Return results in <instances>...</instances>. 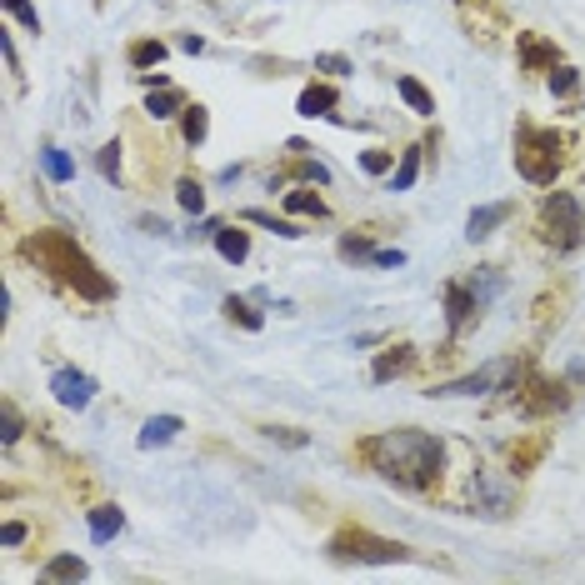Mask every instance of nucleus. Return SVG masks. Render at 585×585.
<instances>
[{"label":"nucleus","instance_id":"c85d7f7f","mask_svg":"<svg viewBox=\"0 0 585 585\" xmlns=\"http://www.w3.org/2000/svg\"><path fill=\"white\" fill-rule=\"evenodd\" d=\"M176 200H180V210L200 216V210H206V186H200V180H180V186H176Z\"/></svg>","mask_w":585,"mask_h":585},{"label":"nucleus","instance_id":"39448f33","mask_svg":"<svg viewBox=\"0 0 585 585\" xmlns=\"http://www.w3.org/2000/svg\"><path fill=\"white\" fill-rule=\"evenodd\" d=\"M325 550H331V560H366V566H396V560L410 556L400 540L370 536V530H360V526H340Z\"/></svg>","mask_w":585,"mask_h":585},{"label":"nucleus","instance_id":"c756f323","mask_svg":"<svg viewBox=\"0 0 585 585\" xmlns=\"http://www.w3.org/2000/svg\"><path fill=\"white\" fill-rule=\"evenodd\" d=\"M246 220H255V226H265V230H275V236H285V240H295V236H305L301 226H291V220H275L271 210H246Z\"/></svg>","mask_w":585,"mask_h":585},{"label":"nucleus","instance_id":"e433bc0d","mask_svg":"<svg viewBox=\"0 0 585 585\" xmlns=\"http://www.w3.org/2000/svg\"><path fill=\"white\" fill-rule=\"evenodd\" d=\"M315 70H325V76H350L356 66H350L346 56H315Z\"/></svg>","mask_w":585,"mask_h":585},{"label":"nucleus","instance_id":"f257e3e1","mask_svg":"<svg viewBox=\"0 0 585 585\" xmlns=\"http://www.w3.org/2000/svg\"><path fill=\"white\" fill-rule=\"evenodd\" d=\"M356 455L370 465L376 475H386L390 485L400 491H431L441 481V441L431 431H386V435H370V441L356 445Z\"/></svg>","mask_w":585,"mask_h":585},{"label":"nucleus","instance_id":"ddd939ff","mask_svg":"<svg viewBox=\"0 0 585 585\" xmlns=\"http://www.w3.org/2000/svg\"><path fill=\"white\" fill-rule=\"evenodd\" d=\"M180 431H186V420H180V416H151L141 425V435H135V445H141V451H155V445H170Z\"/></svg>","mask_w":585,"mask_h":585},{"label":"nucleus","instance_id":"0eeeda50","mask_svg":"<svg viewBox=\"0 0 585 585\" xmlns=\"http://www.w3.org/2000/svg\"><path fill=\"white\" fill-rule=\"evenodd\" d=\"M471 501H475L481 516H510V485H505V475L475 471L471 475Z\"/></svg>","mask_w":585,"mask_h":585},{"label":"nucleus","instance_id":"c9c22d12","mask_svg":"<svg viewBox=\"0 0 585 585\" xmlns=\"http://www.w3.org/2000/svg\"><path fill=\"white\" fill-rule=\"evenodd\" d=\"M5 10H10V16H16L26 30H40V16H36V5H30V0H5Z\"/></svg>","mask_w":585,"mask_h":585},{"label":"nucleus","instance_id":"f704fd0d","mask_svg":"<svg viewBox=\"0 0 585 585\" xmlns=\"http://www.w3.org/2000/svg\"><path fill=\"white\" fill-rule=\"evenodd\" d=\"M340 255H346V261H370L376 246H370L366 236H346V240H340Z\"/></svg>","mask_w":585,"mask_h":585},{"label":"nucleus","instance_id":"7c9ffc66","mask_svg":"<svg viewBox=\"0 0 585 585\" xmlns=\"http://www.w3.org/2000/svg\"><path fill=\"white\" fill-rule=\"evenodd\" d=\"M20 431H26V420H20V410L5 400V406H0V441L16 445V441H20Z\"/></svg>","mask_w":585,"mask_h":585},{"label":"nucleus","instance_id":"9d476101","mask_svg":"<svg viewBox=\"0 0 585 585\" xmlns=\"http://www.w3.org/2000/svg\"><path fill=\"white\" fill-rule=\"evenodd\" d=\"M50 396H56L66 410H85L90 396H95V380L85 376V370H56V376H50Z\"/></svg>","mask_w":585,"mask_h":585},{"label":"nucleus","instance_id":"ea45409f","mask_svg":"<svg viewBox=\"0 0 585 585\" xmlns=\"http://www.w3.org/2000/svg\"><path fill=\"white\" fill-rule=\"evenodd\" d=\"M370 265H386V271H390V265H406V255H400V250H376V255H370Z\"/></svg>","mask_w":585,"mask_h":585},{"label":"nucleus","instance_id":"5701e85b","mask_svg":"<svg viewBox=\"0 0 585 585\" xmlns=\"http://www.w3.org/2000/svg\"><path fill=\"white\" fill-rule=\"evenodd\" d=\"M420 176V145H410V151H400V165L390 170V190H410Z\"/></svg>","mask_w":585,"mask_h":585},{"label":"nucleus","instance_id":"4be33fe9","mask_svg":"<svg viewBox=\"0 0 585 585\" xmlns=\"http://www.w3.org/2000/svg\"><path fill=\"white\" fill-rule=\"evenodd\" d=\"M125 60H131L135 70H151V66H161V60H165V40H131Z\"/></svg>","mask_w":585,"mask_h":585},{"label":"nucleus","instance_id":"f3484780","mask_svg":"<svg viewBox=\"0 0 585 585\" xmlns=\"http://www.w3.org/2000/svg\"><path fill=\"white\" fill-rule=\"evenodd\" d=\"M125 530V510L121 505H95L90 510V540H115Z\"/></svg>","mask_w":585,"mask_h":585},{"label":"nucleus","instance_id":"bb28decb","mask_svg":"<svg viewBox=\"0 0 585 585\" xmlns=\"http://www.w3.org/2000/svg\"><path fill=\"white\" fill-rule=\"evenodd\" d=\"M285 210H291V216H315V220H321L325 216V200L315 196V190H285Z\"/></svg>","mask_w":585,"mask_h":585},{"label":"nucleus","instance_id":"6e6552de","mask_svg":"<svg viewBox=\"0 0 585 585\" xmlns=\"http://www.w3.org/2000/svg\"><path fill=\"white\" fill-rule=\"evenodd\" d=\"M566 386L560 380H546V376H526V396H520V406L530 410V416H556V410H566Z\"/></svg>","mask_w":585,"mask_h":585},{"label":"nucleus","instance_id":"423d86ee","mask_svg":"<svg viewBox=\"0 0 585 585\" xmlns=\"http://www.w3.org/2000/svg\"><path fill=\"white\" fill-rule=\"evenodd\" d=\"M516 386H526V366L516 356H505V360H491V366L461 376V380H445L431 396H485V390H516Z\"/></svg>","mask_w":585,"mask_h":585},{"label":"nucleus","instance_id":"a211bd4d","mask_svg":"<svg viewBox=\"0 0 585 585\" xmlns=\"http://www.w3.org/2000/svg\"><path fill=\"white\" fill-rule=\"evenodd\" d=\"M216 250L226 255L230 265H240L250 255V236H246V230H236V226H220L216 230Z\"/></svg>","mask_w":585,"mask_h":585},{"label":"nucleus","instance_id":"72a5a7b5","mask_svg":"<svg viewBox=\"0 0 585 585\" xmlns=\"http://www.w3.org/2000/svg\"><path fill=\"white\" fill-rule=\"evenodd\" d=\"M360 170H370V176H386V170H396V155H390V151H366V155H360Z\"/></svg>","mask_w":585,"mask_h":585},{"label":"nucleus","instance_id":"393cba45","mask_svg":"<svg viewBox=\"0 0 585 585\" xmlns=\"http://www.w3.org/2000/svg\"><path fill=\"white\" fill-rule=\"evenodd\" d=\"M281 180H315V186H325V180H331V170H325L321 161H305V155L295 151V161L281 170Z\"/></svg>","mask_w":585,"mask_h":585},{"label":"nucleus","instance_id":"aec40b11","mask_svg":"<svg viewBox=\"0 0 585 585\" xmlns=\"http://www.w3.org/2000/svg\"><path fill=\"white\" fill-rule=\"evenodd\" d=\"M396 90H400V101H406L416 115H435V95L425 90V85H420L416 76H400V80H396Z\"/></svg>","mask_w":585,"mask_h":585},{"label":"nucleus","instance_id":"f8f14e48","mask_svg":"<svg viewBox=\"0 0 585 585\" xmlns=\"http://www.w3.org/2000/svg\"><path fill=\"white\" fill-rule=\"evenodd\" d=\"M546 451H550V435L536 431V435H526V441H510L505 445V461H510V471H516V475H530L540 461H546Z\"/></svg>","mask_w":585,"mask_h":585},{"label":"nucleus","instance_id":"dca6fc26","mask_svg":"<svg viewBox=\"0 0 585 585\" xmlns=\"http://www.w3.org/2000/svg\"><path fill=\"white\" fill-rule=\"evenodd\" d=\"M335 101H340L335 85H305L301 101H295V111L311 115V121H315V115H331V111H335Z\"/></svg>","mask_w":585,"mask_h":585},{"label":"nucleus","instance_id":"412c9836","mask_svg":"<svg viewBox=\"0 0 585 585\" xmlns=\"http://www.w3.org/2000/svg\"><path fill=\"white\" fill-rule=\"evenodd\" d=\"M186 90H176V85H161V90H151V101H145V111L155 115V121H165V115H176V111H186Z\"/></svg>","mask_w":585,"mask_h":585},{"label":"nucleus","instance_id":"7ed1b4c3","mask_svg":"<svg viewBox=\"0 0 585 585\" xmlns=\"http://www.w3.org/2000/svg\"><path fill=\"white\" fill-rule=\"evenodd\" d=\"M566 151L570 141L560 131H546V125H530V121L516 125V170L530 186H550L556 170L566 165Z\"/></svg>","mask_w":585,"mask_h":585},{"label":"nucleus","instance_id":"b1692460","mask_svg":"<svg viewBox=\"0 0 585 585\" xmlns=\"http://www.w3.org/2000/svg\"><path fill=\"white\" fill-rule=\"evenodd\" d=\"M40 170H46L56 186H66V180L76 176V161H70L66 151H56V145H46V151H40Z\"/></svg>","mask_w":585,"mask_h":585},{"label":"nucleus","instance_id":"2eb2a0df","mask_svg":"<svg viewBox=\"0 0 585 585\" xmlns=\"http://www.w3.org/2000/svg\"><path fill=\"white\" fill-rule=\"evenodd\" d=\"M410 360H416V350H410V346H390V350H380L376 366H370V380H380V386H386V380L400 376V370H410Z\"/></svg>","mask_w":585,"mask_h":585},{"label":"nucleus","instance_id":"473e14b6","mask_svg":"<svg viewBox=\"0 0 585 585\" xmlns=\"http://www.w3.org/2000/svg\"><path fill=\"white\" fill-rule=\"evenodd\" d=\"M95 165H101V176L105 180H115V176H121V145H101V155H95Z\"/></svg>","mask_w":585,"mask_h":585},{"label":"nucleus","instance_id":"cd10ccee","mask_svg":"<svg viewBox=\"0 0 585 585\" xmlns=\"http://www.w3.org/2000/svg\"><path fill=\"white\" fill-rule=\"evenodd\" d=\"M220 311H226L240 331H261V325H265L261 311H250V301H240V295H226V305H220Z\"/></svg>","mask_w":585,"mask_h":585},{"label":"nucleus","instance_id":"4468645a","mask_svg":"<svg viewBox=\"0 0 585 585\" xmlns=\"http://www.w3.org/2000/svg\"><path fill=\"white\" fill-rule=\"evenodd\" d=\"M505 220H510V200L481 206V210H471V220H465V236H471V240H485L495 226H505Z\"/></svg>","mask_w":585,"mask_h":585},{"label":"nucleus","instance_id":"58836bf2","mask_svg":"<svg viewBox=\"0 0 585 585\" xmlns=\"http://www.w3.org/2000/svg\"><path fill=\"white\" fill-rule=\"evenodd\" d=\"M20 540H26V526H20V520H5V526H0V546H20Z\"/></svg>","mask_w":585,"mask_h":585},{"label":"nucleus","instance_id":"9b49d317","mask_svg":"<svg viewBox=\"0 0 585 585\" xmlns=\"http://www.w3.org/2000/svg\"><path fill=\"white\" fill-rule=\"evenodd\" d=\"M475 311H481V295H475V285H465V281H451V285H445V321H451L455 335L471 325Z\"/></svg>","mask_w":585,"mask_h":585},{"label":"nucleus","instance_id":"4c0bfd02","mask_svg":"<svg viewBox=\"0 0 585 585\" xmlns=\"http://www.w3.org/2000/svg\"><path fill=\"white\" fill-rule=\"evenodd\" d=\"M265 435H271V441H281V445H291V451H301V445H305V435L291 431V425H271Z\"/></svg>","mask_w":585,"mask_h":585},{"label":"nucleus","instance_id":"2f4dec72","mask_svg":"<svg viewBox=\"0 0 585 585\" xmlns=\"http://www.w3.org/2000/svg\"><path fill=\"white\" fill-rule=\"evenodd\" d=\"M576 90H580V70H570V66L550 70V95H576Z\"/></svg>","mask_w":585,"mask_h":585},{"label":"nucleus","instance_id":"1a4fd4ad","mask_svg":"<svg viewBox=\"0 0 585 585\" xmlns=\"http://www.w3.org/2000/svg\"><path fill=\"white\" fill-rule=\"evenodd\" d=\"M516 56H520V70H556L560 66V46L546 40L540 30H520L516 36Z\"/></svg>","mask_w":585,"mask_h":585},{"label":"nucleus","instance_id":"a19ab883","mask_svg":"<svg viewBox=\"0 0 585 585\" xmlns=\"http://www.w3.org/2000/svg\"><path fill=\"white\" fill-rule=\"evenodd\" d=\"M95 5H105V0H95Z\"/></svg>","mask_w":585,"mask_h":585},{"label":"nucleus","instance_id":"f03ea898","mask_svg":"<svg viewBox=\"0 0 585 585\" xmlns=\"http://www.w3.org/2000/svg\"><path fill=\"white\" fill-rule=\"evenodd\" d=\"M20 255H26L36 271H46V275H56L60 285H70L80 301L101 305V301H111V295H115L111 275H105L101 265H95L90 255L66 236V230H36V236L20 240Z\"/></svg>","mask_w":585,"mask_h":585},{"label":"nucleus","instance_id":"20e7f679","mask_svg":"<svg viewBox=\"0 0 585 585\" xmlns=\"http://www.w3.org/2000/svg\"><path fill=\"white\" fill-rule=\"evenodd\" d=\"M540 230H546V246H556V255L576 250L585 240V206L570 190H550L540 200Z\"/></svg>","mask_w":585,"mask_h":585},{"label":"nucleus","instance_id":"6ab92c4d","mask_svg":"<svg viewBox=\"0 0 585 585\" xmlns=\"http://www.w3.org/2000/svg\"><path fill=\"white\" fill-rule=\"evenodd\" d=\"M180 135H186L190 145H200V141H206V135H210V111H206V105H200V101L180 111Z\"/></svg>","mask_w":585,"mask_h":585},{"label":"nucleus","instance_id":"a878e982","mask_svg":"<svg viewBox=\"0 0 585 585\" xmlns=\"http://www.w3.org/2000/svg\"><path fill=\"white\" fill-rule=\"evenodd\" d=\"M40 580H50V585L56 580H85V560L80 556H56L46 570H40Z\"/></svg>","mask_w":585,"mask_h":585}]
</instances>
